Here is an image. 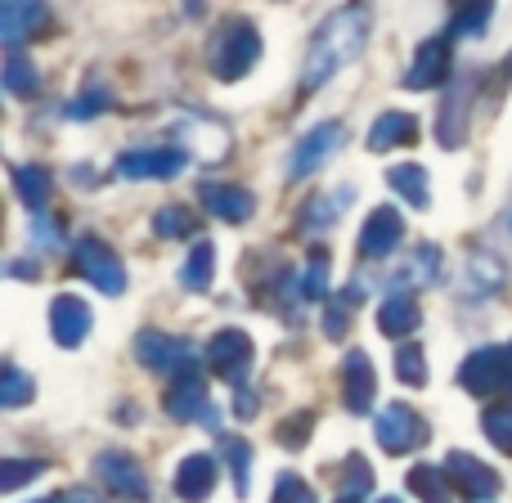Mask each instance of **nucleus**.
Instances as JSON below:
<instances>
[{
	"label": "nucleus",
	"mask_w": 512,
	"mask_h": 503,
	"mask_svg": "<svg viewBox=\"0 0 512 503\" xmlns=\"http://www.w3.org/2000/svg\"><path fill=\"white\" fill-rule=\"evenodd\" d=\"M153 234H158V239H194L198 216L189 212V207H158V216H153Z\"/></svg>",
	"instance_id": "nucleus-32"
},
{
	"label": "nucleus",
	"mask_w": 512,
	"mask_h": 503,
	"mask_svg": "<svg viewBox=\"0 0 512 503\" xmlns=\"http://www.w3.org/2000/svg\"><path fill=\"white\" fill-rule=\"evenodd\" d=\"M14 194L18 203L27 207V212H45V203H50L54 185H50V171L36 167V162H23V167H14Z\"/></svg>",
	"instance_id": "nucleus-24"
},
{
	"label": "nucleus",
	"mask_w": 512,
	"mask_h": 503,
	"mask_svg": "<svg viewBox=\"0 0 512 503\" xmlns=\"http://www.w3.org/2000/svg\"><path fill=\"white\" fill-rule=\"evenodd\" d=\"M310 427H315V414H310V409L283 418V423H279V445H288V450H306V445H310Z\"/></svg>",
	"instance_id": "nucleus-41"
},
{
	"label": "nucleus",
	"mask_w": 512,
	"mask_h": 503,
	"mask_svg": "<svg viewBox=\"0 0 512 503\" xmlns=\"http://www.w3.org/2000/svg\"><path fill=\"white\" fill-rule=\"evenodd\" d=\"M369 32H373V9L364 0H346L337 5L324 23L315 27L310 36V50L301 59V90H319L337 77L351 59H360L364 45H369Z\"/></svg>",
	"instance_id": "nucleus-1"
},
{
	"label": "nucleus",
	"mask_w": 512,
	"mask_h": 503,
	"mask_svg": "<svg viewBox=\"0 0 512 503\" xmlns=\"http://www.w3.org/2000/svg\"><path fill=\"white\" fill-rule=\"evenodd\" d=\"M32 239L41 243V248H50V243L59 239V230L50 225V216H45V212H36V216H32Z\"/></svg>",
	"instance_id": "nucleus-45"
},
{
	"label": "nucleus",
	"mask_w": 512,
	"mask_h": 503,
	"mask_svg": "<svg viewBox=\"0 0 512 503\" xmlns=\"http://www.w3.org/2000/svg\"><path fill=\"white\" fill-rule=\"evenodd\" d=\"M270 503H315V490H310L297 472H283V477L274 481V499Z\"/></svg>",
	"instance_id": "nucleus-42"
},
{
	"label": "nucleus",
	"mask_w": 512,
	"mask_h": 503,
	"mask_svg": "<svg viewBox=\"0 0 512 503\" xmlns=\"http://www.w3.org/2000/svg\"><path fill=\"white\" fill-rule=\"evenodd\" d=\"M221 450H225V459H230V472H234V495L248 499V490H252V445L239 441V436H225Z\"/></svg>",
	"instance_id": "nucleus-31"
},
{
	"label": "nucleus",
	"mask_w": 512,
	"mask_h": 503,
	"mask_svg": "<svg viewBox=\"0 0 512 503\" xmlns=\"http://www.w3.org/2000/svg\"><path fill=\"white\" fill-rule=\"evenodd\" d=\"M212 270H216V248L212 243H194L185 270H180V283H185L189 292H207L212 288Z\"/></svg>",
	"instance_id": "nucleus-28"
},
{
	"label": "nucleus",
	"mask_w": 512,
	"mask_h": 503,
	"mask_svg": "<svg viewBox=\"0 0 512 503\" xmlns=\"http://www.w3.org/2000/svg\"><path fill=\"white\" fill-rule=\"evenodd\" d=\"M41 472H45L41 459H5V463H0V495H14L18 486L36 481Z\"/></svg>",
	"instance_id": "nucleus-33"
},
{
	"label": "nucleus",
	"mask_w": 512,
	"mask_h": 503,
	"mask_svg": "<svg viewBox=\"0 0 512 503\" xmlns=\"http://www.w3.org/2000/svg\"><path fill=\"white\" fill-rule=\"evenodd\" d=\"M490 0H459V14L450 18V41H481L490 27Z\"/></svg>",
	"instance_id": "nucleus-26"
},
{
	"label": "nucleus",
	"mask_w": 512,
	"mask_h": 503,
	"mask_svg": "<svg viewBox=\"0 0 512 503\" xmlns=\"http://www.w3.org/2000/svg\"><path fill=\"white\" fill-rule=\"evenodd\" d=\"M342 396L351 414H369L373 396H378V373H373V360L364 351H351L342 360Z\"/></svg>",
	"instance_id": "nucleus-17"
},
{
	"label": "nucleus",
	"mask_w": 512,
	"mask_h": 503,
	"mask_svg": "<svg viewBox=\"0 0 512 503\" xmlns=\"http://www.w3.org/2000/svg\"><path fill=\"white\" fill-rule=\"evenodd\" d=\"M378 503H400V499H396V495H391V499H378Z\"/></svg>",
	"instance_id": "nucleus-50"
},
{
	"label": "nucleus",
	"mask_w": 512,
	"mask_h": 503,
	"mask_svg": "<svg viewBox=\"0 0 512 503\" xmlns=\"http://www.w3.org/2000/svg\"><path fill=\"white\" fill-rule=\"evenodd\" d=\"M198 203L225 225H243V221H252V212H256V198L243 185H203L198 189Z\"/></svg>",
	"instance_id": "nucleus-20"
},
{
	"label": "nucleus",
	"mask_w": 512,
	"mask_h": 503,
	"mask_svg": "<svg viewBox=\"0 0 512 503\" xmlns=\"http://www.w3.org/2000/svg\"><path fill=\"white\" fill-rule=\"evenodd\" d=\"M409 495H418L423 503H450L454 486H450V477H445V468L418 463V468H409Z\"/></svg>",
	"instance_id": "nucleus-27"
},
{
	"label": "nucleus",
	"mask_w": 512,
	"mask_h": 503,
	"mask_svg": "<svg viewBox=\"0 0 512 503\" xmlns=\"http://www.w3.org/2000/svg\"><path fill=\"white\" fill-rule=\"evenodd\" d=\"M45 23V5L41 0H0V41L14 54L27 36H36V27Z\"/></svg>",
	"instance_id": "nucleus-18"
},
{
	"label": "nucleus",
	"mask_w": 512,
	"mask_h": 503,
	"mask_svg": "<svg viewBox=\"0 0 512 503\" xmlns=\"http://www.w3.org/2000/svg\"><path fill=\"white\" fill-rule=\"evenodd\" d=\"M104 108H113V90H108V86H90L86 95H77L68 108H63V113H68L72 122H90V117H99Z\"/></svg>",
	"instance_id": "nucleus-36"
},
{
	"label": "nucleus",
	"mask_w": 512,
	"mask_h": 503,
	"mask_svg": "<svg viewBox=\"0 0 512 503\" xmlns=\"http://www.w3.org/2000/svg\"><path fill=\"white\" fill-rule=\"evenodd\" d=\"M135 355H140L144 369L153 373H189L194 369V346L185 342V337H171V333H158V328H144L140 337H135Z\"/></svg>",
	"instance_id": "nucleus-8"
},
{
	"label": "nucleus",
	"mask_w": 512,
	"mask_h": 503,
	"mask_svg": "<svg viewBox=\"0 0 512 503\" xmlns=\"http://www.w3.org/2000/svg\"><path fill=\"white\" fill-rule=\"evenodd\" d=\"M441 274V248L436 243H423V248H414L405 265V283H396V288H427V283Z\"/></svg>",
	"instance_id": "nucleus-29"
},
{
	"label": "nucleus",
	"mask_w": 512,
	"mask_h": 503,
	"mask_svg": "<svg viewBox=\"0 0 512 503\" xmlns=\"http://www.w3.org/2000/svg\"><path fill=\"white\" fill-rule=\"evenodd\" d=\"M337 486H342V495H355V499H364L373 490V468L355 454V459H346V468H342V477H337Z\"/></svg>",
	"instance_id": "nucleus-40"
},
{
	"label": "nucleus",
	"mask_w": 512,
	"mask_h": 503,
	"mask_svg": "<svg viewBox=\"0 0 512 503\" xmlns=\"http://www.w3.org/2000/svg\"><path fill=\"white\" fill-rule=\"evenodd\" d=\"M400 239H405V221H400L396 207H373L360 230V256L364 261H382V256L400 248Z\"/></svg>",
	"instance_id": "nucleus-16"
},
{
	"label": "nucleus",
	"mask_w": 512,
	"mask_h": 503,
	"mask_svg": "<svg viewBox=\"0 0 512 503\" xmlns=\"http://www.w3.org/2000/svg\"><path fill=\"white\" fill-rule=\"evenodd\" d=\"M409 144H418V117L405 113V108H391L369 126V153L409 149Z\"/></svg>",
	"instance_id": "nucleus-22"
},
{
	"label": "nucleus",
	"mask_w": 512,
	"mask_h": 503,
	"mask_svg": "<svg viewBox=\"0 0 512 503\" xmlns=\"http://www.w3.org/2000/svg\"><path fill=\"white\" fill-rule=\"evenodd\" d=\"M252 360H256V346L243 328H221V333L207 342V369H212L216 378L234 382V387H243V378L252 373Z\"/></svg>",
	"instance_id": "nucleus-7"
},
{
	"label": "nucleus",
	"mask_w": 512,
	"mask_h": 503,
	"mask_svg": "<svg viewBox=\"0 0 512 503\" xmlns=\"http://www.w3.org/2000/svg\"><path fill=\"white\" fill-rule=\"evenodd\" d=\"M468 126H472V86L468 81H454L445 90V108L436 117V140L441 149H463L468 144Z\"/></svg>",
	"instance_id": "nucleus-14"
},
{
	"label": "nucleus",
	"mask_w": 512,
	"mask_h": 503,
	"mask_svg": "<svg viewBox=\"0 0 512 503\" xmlns=\"http://www.w3.org/2000/svg\"><path fill=\"white\" fill-rule=\"evenodd\" d=\"M346 319H351V306L346 301H328V310H324V337H333V342H342L346 337Z\"/></svg>",
	"instance_id": "nucleus-44"
},
{
	"label": "nucleus",
	"mask_w": 512,
	"mask_h": 503,
	"mask_svg": "<svg viewBox=\"0 0 512 503\" xmlns=\"http://www.w3.org/2000/svg\"><path fill=\"white\" fill-rule=\"evenodd\" d=\"M396 378L405 382V387H423L427 382V355H423V346H414V342H405L396 351Z\"/></svg>",
	"instance_id": "nucleus-35"
},
{
	"label": "nucleus",
	"mask_w": 512,
	"mask_h": 503,
	"mask_svg": "<svg viewBox=\"0 0 512 503\" xmlns=\"http://www.w3.org/2000/svg\"><path fill=\"white\" fill-rule=\"evenodd\" d=\"M72 274L77 279H86L90 288H99L104 297H122L126 292V265L117 261V252L108 248L104 239H95V234H81V239H72Z\"/></svg>",
	"instance_id": "nucleus-3"
},
{
	"label": "nucleus",
	"mask_w": 512,
	"mask_h": 503,
	"mask_svg": "<svg viewBox=\"0 0 512 503\" xmlns=\"http://www.w3.org/2000/svg\"><path fill=\"white\" fill-rule=\"evenodd\" d=\"M508 81H512V54H508V63H499V86L508 90Z\"/></svg>",
	"instance_id": "nucleus-47"
},
{
	"label": "nucleus",
	"mask_w": 512,
	"mask_h": 503,
	"mask_svg": "<svg viewBox=\"0 0 512 503\" xmlns=\"http://www.w3.org/2000/svg\"><path fill=\"white\" fill-rule=\"evenodd\" d=\"M445 477H450V486L459 490V495H468V503H486L499 495V472L486 468L481 459H472L468 450H454L450 459H445Z\"/></svg>",
	"instance_id": "nucleus-12"
},
{
	"label": "nucleus",
	"mask_w": 512,
	"mask_h": 503,
	"mask_svg": "<svg viewBox=\"0 0 512 503\" xmlns=\"http://www.w3.org/2000/svg\"><path fill=\"white\" fill-rule=\"evenodd\" d=\"M301 297L328 301V252H310V265H306V274H301Z\"/></svg>",
	"instance_id": "nucleus-38"
},
{
	"label": "nucleus",
	"mask_w": 512,
	"mask_h": 503,
	"mask_svg": "<svg viewBox=\"0 0 512 503\" xmlns=\"http://www.w3.org/2000/svg\"><path fill=\"white\" fill-rule=\"evenodd\" d=\"M256 409H261V400H256V391H252V387H239V400H234V414H239V418H252Z\"/></svg>",
	"instance_id": "nucleus-46"
},
{
	"label": "nucleus",
	"mask_w": 512,
	"mask_h": 503,
	"mask_svg": "<svg viewBox=\"0 0 512 503\" xmlns=\"http://www.w3.org/2000/svg\"><path fill=\"white\" fill-rule=\"evenodd\" d=\"M504 396H512V346H508V391Z\"/></svg>",
	"instance_id": "nucleus-48"
},
{
	"label": "nucleus",
	"mask_w": 512,
	"mask_h": 503,
	"mask_svg": "<svg viewBox=\"0 0 512 503\" xmlns=\"http://www.w3.org/2000/svg\"><path fill=\"white\" fill-rule=\"evenodd\" d=\"M167 418H176V423H194V418H203L207 427H221V414H216L212 400H207V382L198 378V369L180 373V378L171 382V391H167Z\"/></svg>",
	"instance_id": "nucleus-11"
},
{
	"label": "nucleus",
	"mask_w": 512,
	"mask_h": 503,
	"mask_svg": "<svg viewBox=\"0 0 512 503\" xmlns=\"http://www.w3.org/2000/svg\"><path fill=\"white\" fill-rule=\"evenodd\" d=\"M508 230H512V212H508Z\"/></svg>",
	"instance_id": "nucleus-51"
},
{
	"label": "nucleus",
	"mask_w": 512,
	"mask_h": 503,
	"mask_svg": "<svg viewBox=\"0 0 512 503\" xmlns=\"http://www.w3.org/2000/svg\"><path fill=\"white\" fill-rule=\"evenodd\" d=\"M337 221V198H328V194H315L306 207H301V230L306 234H315V230H328V225Z\"/></svg>",
	"instance_id": "nucleus-39"
},
{
	"label": "nucleus",
	"mask_w": 512,
	"mask_h": 503,
	"mask_svg": "<svg viewBox=\"0 0 512 503\" xmlns=\"http://www.w3.org/2000/svg\"><path fill=\"white\" fill-rule=\"evenodd\" d=\"M387 185H391V194L405 198V203L418 207V212L432 203V189H427V171L418 167V162H400V167H391V171H387Z\"/></svg>",
	"instance_id": "nucleus-25"
},
{
	"label": "nucleus",
	"mask_w": 512,
	"mask_h": 503,
	"mask_svg": "<svg viewBox=\"0 0 512 503\" xmlns=\"http://www.w3.org/2000/svg\"><path fill=\"white\" fill-rule=\"evenodd\" d=\"M481 427H486V436H490V445H495V450L512 454V405L486 409V414H481Z\"/></svg>",
	"instance_id": "nucleus-37"
},
{
	"label": "nucleus",
	"mask_w": 512,
	"mask_h": 503,
	"mask_svg": "<svg viewBox=\"0 0 512 503\" xmlns=\"http://www.w3.org/2000/svg\"><path fill=\"white\" fill-rule=\"evenodd\" d=\"M373 436H378V445L387 454H414L418 445L432 436V427H427V418L418 414L414 405L396 400V405H387L378 414V423H373Z\"/></svg>",
	"instance_id": "nucleus-5"
},
{
	"label": "nucleus",
	"mask_w": 512,
	"mask_h": 503,
	"mask_svg": "<svg viewBox=\"0 0 512 503\" xmlns=\"http://www.w3.org/2000/svg\"><path fill=\"white\" fill-rule=\"evenodd\" d=\"M176 135H180V144H189V149H194L203 162H221L225 153H230V131H225V126H216L212 117H185V122L176 126Z\"/></svg>",
	"instance_id": "nucleus-21"
},
{
	"label": "nucleus",
	"mask_w": 512,
	"mask_h": 503,
	"mask_svg": "<svg viewBox=\"0 0 512 503\" xmlns=\"http://www.w3.org/2000/svg\"><path fill=\"white\" fill-rule=\"evenodd\" d=\"M342 144H346V126L337 122V117L310 126V131L297 140L292 158H288V176L292 180H306V176H315V171H324V162H333L337 153H342Z\"/></svg>",
	"instance_id": "nucleus-4"
},
{
	"label": "nucleus",
	"mask_w": 512,
	"mask_h": 503,
	"mask_svg": "<svg viewBox=\"0 0 512 503\" xmlns=\"http://www.w3.org/2000/svg\"><path fill=\"white\" fill-rule=\"evenodd\" d=\"M189 162L185 149H171V144H158V149H126L117 158V176L126 180H171L180 176Z\"/></svg>",
	"instance_id": "nucleus-10"
},
{
	"label": "nucleus",
	"mask_w": 512,
	"mask_h": 503,
	"mask_svg": "<svg viewBox=\"0 0 512 503\" xmlns=\"http://www.w3.org/2000/svg\"><path fill=\"white\" fill-rule=\"evenodd\" d=\"M36 86H41L36 68L14 50V54L5 59V90H9V95H36Z\"/></svg>",
	"instance_id": "nucleus-34"
},
{
	"label": "nucleus",
	"mask_w": 512,
	"mask_h": 503,
	"mask_svg": "<svg viewBox=\"0 0 512 503\" xmlns=\"http://www.w3.org/2000/svg\"><path fill=\"white\" fill-rule=\"evenodd\" d=\"M423 324V306H418L414 288H391L387 301L378 306V328L382 337H409Z\"/></svg>",
	"instance_id": "nucleus-19"
},
{
	"label": "nucleus",
	"mask_w": 512,
	"mask_h": 503,
	"mask_svg": "<svg viewBox=\"0 0 512 503\" xmlns=\"http://www.w3.org/2000/svg\"><path fill=\"white\" fill-rule=\"evenodd\" d=\"M216 490V459L212 454H189L176 463V495L185 503H203Z\"/></svg>",
	"instance_id": "nucleus-23"
},
{
	"label": "nucleus",
	"mask_w": 512,
	"mask_h": 503,
	"mask_svg": "<svg viewBox=\"0 0 512 503\" xmlns=\"http://www.w3.org/2000/svg\"><path fill=\"white\" fill-rule=\"evenodd\" d=\"M90 324H95V315H90V306L81 297L63 292V297L50 301V337L63 346V351H77V346L90 337Z\"/></svg>",
	"instance_id": "nucleus-13"
},
{
	"label": "nucleus",
	"mask_w": 512,
	"mask_h": 503,
	"mask_svg": "<svg viewBox=\"0 0 512 503\" xmlns=\"http://www.w3.org/2000/svg\"><path fill=\"white\" fill-rule=\"evenodd\" d=\"M459 387L477 400L504 396L508 391V346H481V351H472L459 369Z\"/></svg>",
	"instance_id": "nucleus-6"
},
{
	"label": "nucleus",
	"mask_w": 512,
	"mask_h": 503,
	"mask_svg": "<svg viewBox=\"0 0 512 503\" xmlns=\"http://www.w3.org/2000/svg\"><path fill=\"white\" fill-rule=\"evenodd\" d=\"M337 503H364V499H355V495H342V499H337Z\"/></svg>",
	"instance_id": "nucleus-49"
},
{
	"label": "nucleus",
	"mask_w": 512,
	"mask_h": 503,
	"mask_svg": "<svg viewBox=\"0 0 512 503\" xmlns=\"http://www.w3.org/2000/svg\"><path fill=\"white\" fill-rule=\"evenodd\" d=\"M207 63H212L216 81H243L261 63V27L243 14L221 18L212 32V45H207Z\"/></svg>",
	"instance_id": "nucleus-2"
},
{
	"label": "nucleus",
	"mask_w": 512,
	"mask_h": 503,
	"mask_svg": "<svg viewBox=\"0 0 512 503\" xmlns=\"http://www.w3.org/2000/svg\"><path fill=\"white\" fill-rule=\"evenodd\" d=\"M95 468H99V481H104L113 495H122V499H149V477H144V468L131 459V454L104 450L95 459Z\"/></svg>",
	"instance_id": "nucleus-15"
},
{
	"label": "nucleus",
	"mask_w": 512,
	"mask_h": 503,
	"mask_svg": "<svg viewBox=\"0 0 512 503\" xmlns=\"http://www.w3.org/2000/svg\"><path fill=\"white\" fill-rule=\"evenodd\" d=\"M454 72V41L450 36H432V41H423L414 50V59H409L405 68V86L409 90H432V86H445Z\"/></svg>",
	"instance_id": "nucleus-9"
},
{
	"label": "nucleus",
	"mask_w": 512,
	"mask_h": 503,
	"mask_svg": "<svg viewBox=\"0 0 512 503\" xmlns=\"http://www.w3.org/2000/svg\"><path fill=\"white\" fill-rule=\"evenodd\" d=\"M32 396H36V378H27L14 360H5V369H0V405H5V409H23Z\"/></svg>",
	"instance_id": "nucleus-30"
},
{
	"label": "nucleus",
	"mask_w": 512,
	"mask_h": 503,
	"mask_svg": "<svg viewBox=\"0 0 512 503\" xmlns=\"http://www.w3.org/2000/svg\"><path fill=\"white\" fill-rule=\"evenodd\" d=\"M472 274H477L481 292H495V288H504V265H495L486 252H477V256H472Z\"/></svg>",
	"instance_id": "nucleus-43"
}]
</instances>
